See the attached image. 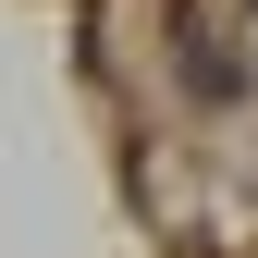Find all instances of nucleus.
<instances>
[{
	"label": "nucleus",
	"instance_id": "obj_1",
	"mask_svg": "<svg viewBox=\"0 0 258 258\" xmlns=\"http://www.w3.org/2000/svg\"><path fill=\"white\" fill-rule=\"evenodd\" d=\"M172 61H184V86H197L209 111H221V99H246V61H221V49L197 37V25H184V37H172Z\"/></svg>",
	"mask_w": 258,
	"mask_h": 258
}]
</instances>
